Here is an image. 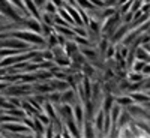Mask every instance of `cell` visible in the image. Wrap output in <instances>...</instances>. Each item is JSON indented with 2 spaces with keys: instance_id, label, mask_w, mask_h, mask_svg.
<instances>
[{
  "instance_id": "obj_1",
  "label": "cell",
  "mask_w": 150,
  "mask_h": 138,
  "mask_svg": "<svg viewBox=\"0 0 150 138\" xmlns=\"http://www.w3.org/2000/svg\"><path fill=\"white\" fill-rule=\"evenodd\" d=\"M14 38H18V39L24 41V42H30V44H36V45H44L45 39H42L41 36H38L35 32H18L12 35Z\"/></svg>"
},
{
  "instance_id": "obj_2",
  "label": "cell",
  "mask_w": 150,
  "mask_h": 138,
  "mask_svg": "<svg viewBox=\"0 0 150 138\" xmlns=\"http://www.w3.org/2000/svg\"><path fill=\"white\" fill-rule=\"evenodd\" d=\"M3 128L8 129V131H15V132H26L29 128L26 126V125H23V123H14V122H11V123H5L3 125Z\"/></svg>"
},
{
  "instance_id": "obj_3",
  "label": "cell",
  "mask_w": 150,
  "mask_h": 138,
  "mask_svg": "<svg viewBox=\"0 0 150 138\" xmlns=\"http://www.w3.org/2000/svg\"><path fill=\"white\" fill-rule=\"evenodd\" d=\"M72 114L75 116V122H77V125L78 126H81L83 125V107L81 105H75L74 108H72Z\"/></svg>"
},
{
  "instance_id": "obj_4",
  "label": "cell",
  "mask_w": 150,
  "mask_h": 138,
  "mask_svg": "<svg viewBox=\"0 0 150 138\" xmlns=\"http://www.w3.org/2000/svg\"><path fill=\"white\" fill-rule=\"evenodd\" d=\"M134 53H135V56H137V59H138V60L149 62V51H146V50H144L143 47H140V48L134 50Z\"/></svg>"
},
{
  "instance_id": "obj_5",
  "label": "cell",
  "mask_w": 150,
  "mask_h": 138,
  "mask_svg": "<svg viewBox=\"0 0 150 138\" xmlns=\"http://www.w3.org/2000/svg\"><path fill=\"white\" fill-rule=\"evenodd\" d=\"M104 110H99L96 113V120H95V129H99L101 131L102 126H104Z\"/></svg>"
},
{
  "instance_id": "obj_6",
  "label": "cell",
  "mask_w": 150,
  "mask_h": 138,
  "mask_svg": "<svg viewBox=\"0 0 150 138\" xmlns=\"http://www.w3.org/2000/svg\"><path fill=\"white\" fill-rule=\"evenodd\" d=\"M116 102L120 105V107H128L129 104H134V99L131 96H123V98H117Z\"/></svg>"
},
{
  "instance_id": "obj_7",
  "label": "cell",
  "mask_w": 150,
  "mask_h": 138,
  "mask_svg": "<svg viewBox=\"0 0 150 138\" xmlns=\"http://www.w3.org/2000/svg\"><path fill=\"white\" fill-rule=\"evenodd\" d=\"M74 96H75V95H74L72 90L63 92V93L60 95V101H62V104H69V102H71V99H72Z\"/></svg>"
},
{
  "instance_id": "obj_8",
  "label": "cell",
  "mask_w": 150,
  "mask_h": 138,
  "mask_svg": "<svg viewBox=\"0 0 150 138\" xmlns=\"http://www.w3.org/2000/svg\"><path fill=\"white\" fill-rule=\"evenodd\" d=\"M144 63H147V62H143V60H138V59H137L135 62H132L131 63L132 72H141V68L144 66Z\"/></svg>"
},
{
  "instance_id": "obj_9",
  "label": "cell",
  "mask_w": 150,
  "mask_h": 138,
  "mask_svg": "<svg viewBox=\"0 0 150 138\" xmlns=\"http://www.w3.org/2000/svg\"><path fill=\"white\" fill-rule=\"evenodd\" d=\"M24 2H26V5H27V8H29V11L32 12V14H33L36 18H39V11L36 9V5L32 2V0H24Z\"/></svg>"
},
{
  "instance_id": "obj_10",
  "label": "cell",
  "mask_w": 150,
  "mask_h": 138,
  "mask_svg": "<svg viewBox=\"0 0 150 138\" xmlns=\"http://www.w3.org/2000/svg\"><path fill=\"white\" fill-rule=\"evenodd\" d=\"M112 102H114V99H112V96L111 95H107V98H105V101H104V111L105 113H108L110 111V108L112 107Z\"/></svg>"
},
{
  "instance_id": "obj_11",
  "label": "cell",
  "mask_w": 150,
  "mask_h": 138,
  "mask_svg": "<svg viewBox=\"0 0 150 138\" xmlns=\"http://www.w3.org/2000/svg\"><path fill=\"white\" fill-rule=\"evenodd\" d=\"M44 8H45V12H48V14H56V5L53 3V2H45V5H44Z\"/></svg>"
},
{
  "instance_id": "obj_12",
  "label": "cell",
  "mask_w": 150,
  "mask_h": 138,
  "mask_svg": "<svg viewBox=\"0 0 150 138\" xmlns=\"http://www.w3.org/2000/svg\"><path fill=\"white\" fill-rule=\"evenodd\" d=\"M128 80H129V81H132V83H138V81H143V80H144V77H143L141 74L137 72V74H129V75H128Z\"/></svg>"
},
{
  "instance_id": "obj_13",
  "label": "cell",
  "mask_w": 150,
  "mask_h": 138,
  "mask_svg": "<svg viewBox=\"0 0 150 138\" xmlns=\"http://www.w3.org/2000/svg\"><path fill=\"white\" fill-rule=\"evenodd\" d=\"M44 108L47 110V113H48V114H50V116H48L50 119H51V117H53V119H56V111H54V107H53L51 104H50V102L44 104Z\"/></svg>"
},
{
  "instance_id": "obj_14",
  "label": "cell",
  "mask_w": 150,
  "mask_h": 138,
  "mask_svg": "<svg viewBox=\"0 0 150 138\" xmlns=\"http://www.w3.org/2000/svg\"><path fill=\"white\" fill-rule=\"evenodd\" d=\"M42 18H44V23H45V24H48V26L54 24V14H48V12H45Z\"/></svg>"
},
{
  "instance_id": "obj_15",
  "label": "cell",
  "mask_w": 150,
  "mask_h": 138,
  "mask_svg": "<svg viewBox=\"0 0 150 138\" xmlns=\"http://www.w3.org/2000/svg\"><path fill=\"white\" fill-rule=\"evenodd\" d=\"M41 56H42V59H45V60H53V59H54V54H53L51 50H45L44 53H41Z\"/></svg>"
},
{
  "instance_id": "obj_16",
  "label": "cell",
  "mask_w": 150,
  "mask_h": 138,
  "mask_svg": "<svg viewBox=\"0 0 150 138\" xmlns=\"http://www.w3.org/2000/svg\"><path fill=\"white\" fill-rule=\"evenodd\" d=\"M81 53L87 57V59H96V53L93 50H81Z\"/></svg>"
},
{
  "instance_id": "obj_17",
  "label": "cell",
  "mask_w": 150,
  "mask_h": 138,
  "mask_svg": "<svg viewBox=\"0 0 150 138\" xmlns=\"http://www.w3.org/2000/svg\"><path fill=\"white\" fill-rule=\"evenodd\" d=\"M84 135H86V137H87V135H89V137L96 135V134L92 131V123H90V122H86V132H84Z\"/></svg>"
},
{
  "instance_id": "obj_18",
  "label": "cell",
  "mask_w": 150,
  "mask_h": 138,
  "mask_svg": "<svg viewBox=\"0 0 150 138\" xmlns=\"http://www.w3.org/2000/svg\"><path fill=\"white\" fill-rule=\"evenodd\" d=\"M149 62H147V63H144V66L141 68V72H143V75H147V77H149Z\"/></svg>"
},
{
  "instance_id": "obj_19",
  "label": "cell",
  "mask_w": 150,
  "mask_h": 138,
  "mask_svg": "<svg viewBox=\"0 0 150 138\" xmlns=\"http://www.w3.org/2000/svg\"><path fill=\"white\" fill-rule=\"evenodd\" d=\"M83 71H84L86 74H89V75L93 74V69H92V66H89V65H84V66H83Z\"/></svg>"
},
{
  "instance_id": "obj_20",
  "label": "cell",
  "mask_w": 150,
  "mask_h": 138,
  "mask_svg": "<svg viewBox=\"0 0 150 138\" xmlns=\"http://www.w3.org/2000/svg\"><path fill=\"white\" fill-rule=\"evenodd\" d=\"M32 2L36 5V6H39V8H44V5H45V2L47 0H32Z\"/></svg>"
},
{
  "instance_id": "obj_21",
  "label": "cell",
  "mask_w": 150,
  "mask_h": 138,
  "mask_svg": "<svg viewBox=\"0 0 150 138\" xmlns=\"http://www.w3.org/2000/svg\"><path fill=\"white\" fill-rule=\"evenodd\" d=\"M112 56H114V47H108V51H107V57L111 59Z\"/></svg>"
},
{
  "instance_id": "obj_22",
  "label": "cell",
  "mask_w": 150,
  "mask_h": 138,
  "mask_svg": "<svg viewBox=\"0 0 150 138\" xmlns=\"http://www.w3.org/2000/svg\"><path fill=\"white\" fill-rule=\"evenodd\" d=\"M105 50H107V39H102L101 41V51H102V54L105 53Z\"/></svg>"
},
{
  "instance_id": "obj_23",
  "label": "cell",
  "mask_w": 150,
  "mask_h": 138,
  "mask_svg": "<svg viewBox=\"0 0 150 138\" xmlns=\"http://www.w3.org/2000/svg\"><path fill=\"white\" fill-rule=\"evenodd\" d=\"M51 2H53L56 6H59V8H62V6L65 5V2H63V0H51Z\"/></svg>"
},
{
  "instance_id": "obj_24",
  "label": "cell",
  "mask_w": 150,
  "mask_h": 138,
  "mask_svg": "<svg viewBox=\"0 0 150 138\" xmlns=\"http://www.w3.org/2000/svg\"><path fill=\"white\" fill-rule=\"evenodd\" d=\"M63 2H68V3H69V5H72V6H74L75 3H77V2H75V0H63Z\"/></svg>"
},
{
  "instance_id": "obj_25",
  "label": "cell",
  "mask_w": 150,
  "mask_h": 138,
  "mask_svg": "<svg viewBox=\"0 0 150 138\" xmlns=\"http://www.w3.org/2000/svg\"><path fill=\"white\" fill-rule=\"evenodd\" d=\"M140 2H144V0H140Z\"/></svg>"
}]
</instances>
